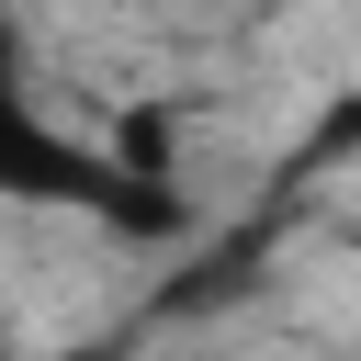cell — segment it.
<instances>
[{"label": "cell", "mask_w": 361, "mask_h": 361, "mask_svg": "<svg viewBox=\"0 0 361 361\" xmlns=\"http://www.w3.org/2000/svg\"><path fill=\"white\" fill-rule=\"evenodd\" d=\"M0 192H11V203H102V192H113L102 147H79V135L45 113L11 11H0Z\"/></svg>", "instance_id": "obj_1"}, {"label": "cell", "mask_w": 361, "mask_h": 361, "mask_svg": "<svg viewBox=\"0 0 361 361\" xmlns=\"http://www.w3.org/2000/svg\"><path fill=\"white\" fill-rule=\"evenodd\" d=\"M0 361H113V350H0Z\"/></svg>", "instance_id": "obj_2"}]
</instances>
